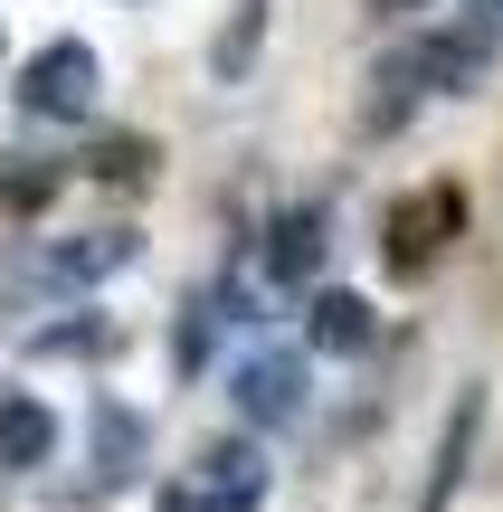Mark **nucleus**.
<instances>
[{
    "instance_id": "obj_13",
    "label": "nucleus",
    "mask_w": 503,
    "mask_h": 512,
    "mask_svg": "<svg viewBox=\"0 0 503 512\" xmlns=\"http://www.w3.org/2000/svg\"><path fill=\"white\" fill-rule=\"evenodd\" d=\"M380 10H428V0H380Z\"/></svg>"
},
{
    "instance_id": "obj_12",
    "label": "nucleus",
    "mask_w": 503,
    "mask_h": 512,
    "mask_svg": "<svg viewBox=\"0 0 503 512\" xmlns=\"http://www.w3.org/2000/svg\"><path fill=\"white\" fill-rule=\"evenodd\" d=\"M48 190H57V162L48 171H0V200H10V209H38Z\"/></svg>"
},
{
    "instance_id": "obj_2",
    "label": "nucleus",
    "mask_w": 503,
    "mask_h": 512,
    "mask_svg": "<svg viewBox=\"0 0 503 512\" xmlns=\"http://www.w3.org/2000/svg\"><path fill=\"white\" fill-rule=\"evenodd\" d=\"M95 95H105V67H95L86 38H57V48H38L29 76H19V114H48V124H86Z\"/></svg>"
},
{
    "instance_id": "obj_1",
    "label": "nucleus",
    "mask_w": 503,
    "mask_h": 512,
    "mask_svg": "<svg viewBox=\"0 0 503 512\" xmlns=\"http://www.w3.org/2000/svg\"><path fill=\"white\" fill-rule=\"evenodd\" d=\"M133 256H143V238L133 228H86V238H57V247H38V256H19V294H86V285H105V275H124Z\"/></svg>"
},
{
    "instance_id": "obj_6",
    "label": "nucleus",
    "mask_w": 503,
    "mask_h": 512,
    "mask_svg": "<svg viewBox=\"0 0 503 512\" xmlns=\"http://www.w3.org/2000/svg\"><path fill=\"white\" fill-rule=\"evenodd\" d=\"M323 228H333V219H323V209H285V219L266 228V247H257L266 285H304V275L323 266V247H333V238H323Z\"/></svg>"
},
{
    "instance_id": "obj_11",
    "label": "nucleus",
    "mask_w": 503,
    "mask_h": 512,
    "mask_svg": "<svg viewBox=\"0 0 503 512\" xmlns=\"http://www.w3.org/2000/svg\"><path fill=\"white\" fill-rule=\"evenodd\" d=\"M257 29H266V0H238V19H228V38H219V76H247Z\"/></svg>"
},
{
    "instance_id": "obj_9",
    "label": "nucleus",
    "mask_w": 503,
    "mask_h": 512,
    "mask_svg": "<svg viewBox=\"0 0 503 512\" xmlns=\"http://www.w3.org/2000/svg\"><path fill=\"white\" fill-rule=\"evenodd\" d=\"M143 446H152V427L133 418V408H114V399L95 408V484H105V494L143 475Z\"/></svg>"
},
{
    "instance_id": "obj_14",
    "label": "nucleus",
    "mask_w": 503,
    "mask_h": 512,
    "mask_svg": "<svg viewBox=\"0 0 503 512\" xmlns=\"http://www.w3.org/2000/svg\"><path fill=\"white\" fill-rule=\"evenodd\" d=\"M494 10H503V0H494Z\"/></svg>"
},
{
    "instance_id": "obj_10",
    "label": "nucleus",
    "mask_w": 503,
    "mask_h": 512,
    "mask_svg": "<svg viewBox=\"0 0 503 512\" xmlns=\"http://www.w3.org/2000/svg\"><path fill=\"white\" fill-rule=\"evenodd\" d=\"M475 427H485V389H456V418H447V456H437V475H428V494H418V512H447V494L466 484V446H475Z\"/></svg>"
},
{
    "instance_id": "obj_5",
    "label": "nucleus",
    "mask_w": 503,
    "mask_h": 512,
    "mask_svg": "<svg viewBox=\"0 0 503 512\" xmlns=\"http://www.w3.org/2000/svg\"><path fill=\"white\" fill-rule=\"evenodd\" d=\"M485 57H494V29H485V19H466V29H447V38H418V48H409V67H418V86L466 95L475 76H485Z\"/></svg>"
},
{
    "instance_id": "obj_8",
    "label": "nucleus",
    "mask_w": 503,
    "mask_h": 512,
    "mask_svg": "<svg viewBox=\"0 0 503 512\" xmlns=\"http://www.w3.org/2000/svg\"><path fill=\"white\" fill-rule=\"evenodd\" d=\"M48 446H57V418H48V399L10 389V399H0V465H10V475H38V465H48Z\"/></svg>"
},
{
    "instance_id": "obj_3",
    "label": "nucleus",
    "mask_w": 503,
    "mask_h": 512,
    "mask_svg": "<svg viewBox=\"0 0 503 512\" xmlns=\"http://www.w3.org/2000/svg\"><path fill=\"white\" fill-rule=\"evenodd\" d=\"M266 484H276V465L257 456V437H219V446H200L181 503L190 512H266Z\"/></svg>"
},
{
    "instance_id": "obj_7",
    "label": "nucleus",
    "mask_w": 503,
    "mask_h": 512,
    "mask_svg": "<svg viewBox=\"0 0 503 512\" xmlns=\"http://www.w3.org/2000/svg\"><path fill=\"white\" fill-rule=\"evenodd\" d=\"M380 313L361 304V294H314V313H304V342L323 351V361H352V351H371Z\"/></svg>"
},
{
    "instance_id": "obj_4",
    "label": "nucleus",
    "mask_w": 503,
    "mask_h": 512,
    "mask_svg": "<svg viewBox=\"0 0 503 512\" xmlns=\"http://www.w3.org/2000/svg\"><path fill=\"white\" fill-rule=\"evenodd\" d=\"M304 351H247L238 361V418L247 427H295L304 418Z\"/></svg>"
}]
</instances>
